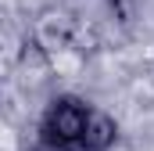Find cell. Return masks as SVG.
<instances>
[{
  "label": "cell",
  "instance_id": "cell-1",
  "mask_svg": "<svg viewBox=\"0 0 154 151\" xmlns=\"http://www.w3.org/2000/svg\"><path fill=\"white\" fill-rule=\"evenodd\" d=\"M86 115H90V104L75 97V94H57L47 112L39 119V140H54V144H68L75 148L79 137H82V126H86Z\"/></svg>",
  "mask_w": 154,
  "mask_h": 151
},
{
  "label": "cell",
  "instance_id": "cell-2",
  "mask_svg": "<svg viewBox=\"0 0 154 151\" xmlns=\"http://www.w3.org/2000/svg\"><path fill=\"white\" fill-rule=\"evenodd\" d=\"M118 144V119L104 108H93L86 115V126H82V137H79V151H111Z\"/></svg>",
  "mask_w": 154,
  "mask_h": 151
},
{
  "label": "cell",
  "instance_id": "cell-3",
  "mask_svg": "<svg viewBox=\"0 0 154 151\" xmlns=\"http://www.w3.org/2000/svg\"><path fill=\"white\" fill-rule=\"evenodd\" d=\"M32 151H79V148H68V144H54V140H36Z\"/></svg>",
  "mask_w": 154,
  "mask_h": 151
}]
</instances>
